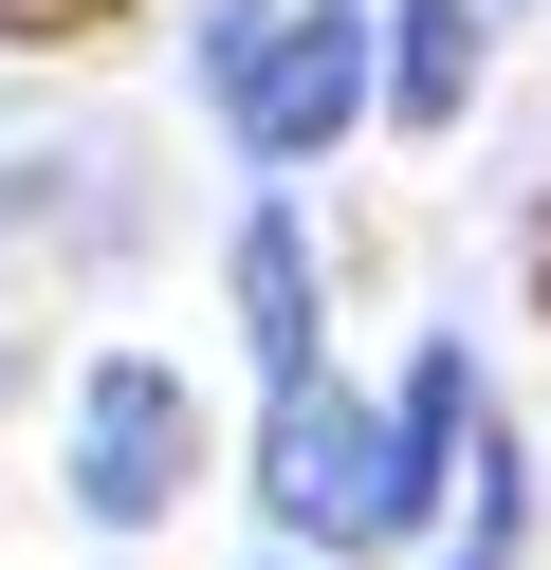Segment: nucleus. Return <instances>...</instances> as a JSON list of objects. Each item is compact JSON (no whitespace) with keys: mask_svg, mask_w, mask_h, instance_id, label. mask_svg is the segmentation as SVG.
Wrapping results in <instances>:
<instances>
[{"mask_svg":"<svg viewBox=\"0 0 551 570\" xmlns=\"http://www.w3.org/2000/svg\"><path fill=\"white\" fill-rule=\"evenodd\" d=\"M257 497H276L313 552H367V533H423V515H441V479L404 460V423H386V405H350V386H276Z\"/></svg>","mask_w":551,"mask_h":570,"instance_id":"nucleus-1","label":"nucleus"},{"mask_svg":"<svg viewBox=\"0 0 551 570\" xmlns=\"http://www.w3.org/2000/svg\"><path fill=\"white\" fill-rule=\"evenodd\" d=\"M220 111H239L257 166H313L331 129L367 111V19L350 0H239V19H220Z\"/></svg>","mask_w":551,"mask_h":570,"instance_id":"nucleus-2","label":"nucleus"},{"mask_svg":"<svg viewBox=\"0 0 551 570\" xmlns=\"http://www.w3.org/2000/svg\"><path fill=\"white\" fill-rule=\"evenodd\" d=\"M184 460H203V423H184V368L110 350V368L73 386V515H92V533H147V515L184 497Z\"/></svg>","mask_w":551,"mask_h":570,"instance_id":"nucleus-3","label":"nucleus"},{"mask_svg":"<svg viewBox=\"0 0 551 570\" xmlns=\"http://www.w3.org/2000/svg\"><path fill=\"white\" fill-rule=\"evenodd\" d=\"M239 332H257V368H276V386H313V239H294L276 203L239 222Z\"/></svg>","mask_w":551,"mask_h":570,"instance_id":"nucleus-4","label":"nucleus"},{"mask_svg":"<svg viewBox=\"0 0 551 570\" xmlns=\"http://www.w3.org/2000/svg\"><path fill=\"white\" fill-rule=\"evenodd\" d=\"M478 92V0H404V38H386V111L404 129H460Z\"/></svg>","mask_w":551,"mask_h":570,"instance_id":"nucleus-5","label":"nucleus"},{"mask_svg":"<svg viewBox=\"0 0 551 570\" xmlns=\"http://www.w3.org/2000/svg\"><path fill=\"white\" fill-rule=\"evenodd\" d=\"M460 570H496V552H460Z\"/></svg>","mask_w":551,"mask_h":570,"instance_id":"nucleus-6","label":"nucleus"}]
</instances>
